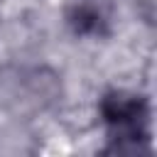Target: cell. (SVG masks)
Segmentation results:
<instances>
[{
  "label": "cell",
  "mask_w": 157,
  "mask_h": 157,
  "mask_svg": "<svg viewBox=\"0 0 157 157\" xmlns=\"http://www.w3.org/2000/svg\"><path fill=\"white\" fill-rule=\"evenodd\" d=\"M98 115L105 128L108 152L135 155L150 147L152 108L147 96L128 88H110L98 101Z\"/></svg>",
  "instance_id": "obj_1"
},
{
  "label": "cell",
  "mask_w": 157,
  "mask_h": 157,
  "mask_svg": "<svg viewBox=\"0 0 157 157\" xmlns=\"http://www.w3.org/2000/svg\"><path fill=\"white\" fill-rule=\"evenodd\" d=\"M61 101L59 74L47 66H10L0 71V108L32 118L47 113Z\"/></svg>",
  "instance_id": "obj_2"
},
{
  "label": "cell",
  "mask_w": 157,
  "mask_h": 157,
  "mask_svg": "<svg viewBox=\"0 0 157 157\" xmlns=\"http://www.w3.org/2000/svg\"><path fill=\"white\" fill-rule=\"evenodd\" d=\"M61 17L74 37L105 39L113 32L115 7L113 0H64Z\"/></svg>",
  "instance_id": "obj_3"
}]
</instances>
